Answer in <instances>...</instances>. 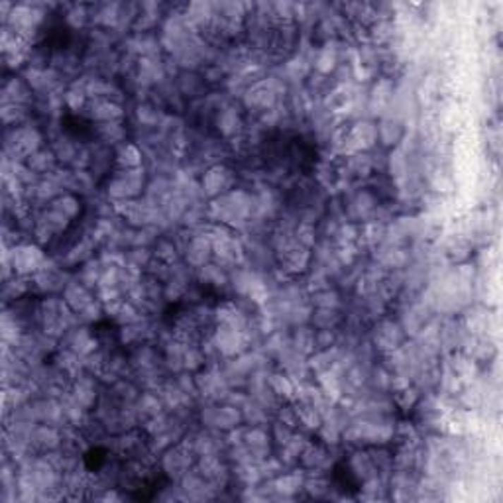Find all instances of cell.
Returning a JSON list of instances; mask_svg holds the SVG:
<instances>
[{"label":"cell","mask_w":503,"mask_h":503,"mask_svg":"<svg viewBox=\"0 0 503 503\" xmlns=\"http://www.w3.org/2000/svg\"><path fill=\"white\" fill-rule=\"evenodd\" d=\"M4 250L8 254L10 264H12V269L16 275L32 277L44 267L47 260L40 244H32V242H22V244H16L12 248L4 246Z\"/></svg>","instance_id":"1"},{"label":"cell","mask_w":503,"mask_h":503,"mask_svg":"<svg viewBox=\"0 0 503 503\" xmlns=\"http://www.w3.org/2000/svg\"><path fill=\"white\" fill-rule=\"evenodd\" d=\"M146 187L144 169H116L114 177L109 183V199L112 202L136 199Z\"/></svg>","instance_id":"2"},{"label":"cell","mask_w":503,"mask_h":503,"mask_svg":"<svg viewBox=\"0 0 503 503\" xmlns=\"http://www.w3.org/2000/svg\"><path fill=\"white\" fill-rule=\"evenodd\" d=\"M232 185H234V174L230 171L229 167L212 165L202 175L201 193L207 195V197H214L217 199L220 195L232 191Z\"/></svg>","instance_id":"3"},{"label":"cell","mask_w":503,"mask_h":503,"mask_svg":"<svg viewBox=\"0 0 503 503\" xmlns=\"http://www.w3.org/2000/svg\"><path fill=\"white\" fill-rule=\"evenodd\" d=\"M193 450L187 447V444H179V447H174V449L165 450L164 458H162V468L165 470V474L171 478H181L189 472L193 462Z\"/></svg>","instance_id":"4"},{"label":"cell","mask_w":503,"mask_h":503,"mask_svg":"<svg viewBox=\"0 0 503 503\" xmlns=\"http://www.w3.org/2000/svg\"><path fill=\"white\" fill-rule=\"evenodd\" d=\"M63 444V435L59 427L54 425H46V423H37L32 432V449L40 452V454H47L54 450L61 449Z\"/></svg>","instance_id":"5"},{"label":"cell","mask_w":503,"mask_h":503,"mask_svg":"<svg viewBox=\"0 0 503 503\" xmlns=\"http://www.w3.org/2000/svg\"><path fill=\"white\" fill-rule=\"evenodd\" d=\"M85 114L97 124H109V122H119L124 116L122 107L119 102L107 101V99H91L85 107Z\"/></svg>","instance_id":"6"},{"label":"cell","mask_w":503,"mask_h":503,"mask_svg":"<svg viewBox=\"0 0 503 503\" xmlns=\"http://www.w3.org/2000/svg\"><path fill=\"white\" fill-rule=\"evenodd\" d=\"M63 301L67 303L69 309L79 317V315H81L89 305H92V303L97 301V299L92 297V293L89 291L87 285H83L81 281H71V284L65 287Z\"/></svg>","instance_id":"7"},{"label":"cell","mask_w":503,"mask_h":503,"mask_svg":"<svg viewBox=\"0 0 503 503\" xmlns=\"http://www.w3.org/2000/svg\"><path fill=\"white\" fill-rule=\"evenodd\" d=\"M32 89L22 77H10L2 85V104H32Z\"/></svg>","instance_id":"8"},{"label":"cell","mask_w":503,"mask_h":503,"mask_svg":"<svg viewBox=\"0 0 503 503\" xmlns=\"http://www.w3.org/2000/svg\"><path fill=\"white\" fill-rule=\"evenodd\" d=\"M69 397L73 399L79 407H83L85 411L95 405L97 401V387H95V382H92L89 375H81V377H75L73 385L69 389Z\"/></svg>","instance_id":"9"},{"label":"cell","mask_w":503,"mask_h":503,"mask_svg":"<svg viewBox=\"0 0 503 503\" xmlns=\"http://www.w3.org/2000/svg\"><path fill=\"white\" fill-rule=\"evenodd\" d=\"M350 138H352V144L356 147V152L370 150L380 140L377 126H375L374 122H370V120H358L356 124L350 128Z\"/></svg>","instance_id":"10"},{"label":"cell","mask_w":503,"mask_h":503,"mask_svg":"<svg viewBox=\"0 0 503 503\" xmlns=\"http://www.w3.org/2000/svg\"><path fill=\"white\" fill-rule=\"evenodd\" d=\"M399 325L395 322H382L380 329L375 330V346L382 350H389L394 352L395 348H399L403 340V332Z\"/></svg>","instance_id":"11"},{"label":"cell","mask_w":503,"mask_h":503,"mask_svg":"<svg viewBox=\"0 0 503 503\" xmlns=\"http://www.w3.org/2000/svg\"><path fill=\"white\" fill-rule=\"evenodd\" d=\"M26 165L37 175V177H47L55 171L57 167V157L51 152V147H42L40 152H36L34 156H30L26 159Z\"/></svg>","instance_id":"12"},{"label":"cell","mask_w":503,"mask_h":503,"mask_svg":"<svg viewBox=\"0 0 503 503\" xmlns=\"http://www.w3.org/2000/svg\"><path fill=\"white\" fill-rule=\"evenodd\" d=\"M114 162H116V167H119V169H140V167H142V162H144V156H142L140 147L124 142V144H120V147L116 150Z\"/></svg>","instance_id":"13"},{"label":"cell","mask_w":503,"mask_h":503,"mask_svg":"<svg viewBox=\"0 0 503 503\" xmlns=\"http://www.w3.org/2000/svg\"><path fill=\"white\" fill-rule=\"evenodd\" d=\"M49 207H51L54 211L59 212L61 217H65L67 220H71V222H73V220L79 217V212H81V202H79V199L75 197L73 193L59 195L57 199L49 202Z\"/></svg>","instance_id":"14"},{"label":"cell","mask_w":503,"mask_h":503,"mask_svg":"<svg viewBox=\"0 0 503 503\" xmlns=\"http://www.w3.org/2000/svg\"><path fill=\"white\" fill-rule=\"evenodd\" d=\"M291 348L297 350L303 356L313 354L317 350V346H315V330L307 329V327H299V329L295 330V334H293Z\"/></svg>","instance_id":"15"},{"label":"cell","mask_w":503,"mask_h":503,"mask_svg":"<svg viewBox=\"0 0 503 503\" xmlns=\"http://www.w3.org/2000/svg\"><path fill=\"white\" fill-rule=\"evenodd\" d=\"M217 122H219V130L226 138L236 136V134L240 132V126H242L238 112H236L234 109H222V112L219 114V120H217Z\"/></svg>","instance_id":"16"},{"label":"cell","mask_w":503,"mask_h":503,"mask_svg":"<svg viewBox=\"0 0 503 503\" xmlns=\"http://www.w3.org/2000/svg\"><path fill=\"white\" fill-rule=\"evenodd\" d=\"M377 136H380V140H382L384 144H387V146L397 144L403 138V126L397 120H384V122L377 126Z\"/></svg>","instance_id":"17"},{"label":"cell","mask_w":503,"mask_h":503,"mask_svg":"<svg viewBox=\"0 0 503 503\" xmlns=\"http://www.w3.org/2000/svg\"><path fill=\"white\" fill-rule=\"evenodd\" d=\"M337 61H339V51H337V47L325 46L319 51V55H317L315 67H317V71H319V73L327 75V73H330L334 67H337Z\"/></svg>","instance_id":"18"},{"label":"cell","mask_w":503,"mask_h":503,"mask_svg":"<svg viewBox=\"0 0 503 503\" xmlns=\"http://www.w3.org/2000/svg\"><path fill=\"white\" fill-rule=\"evenodd\" d=\"M99 134H101V138L107 144L124 142V136H126V132L122 128L120 120L119 122H109V124H99Z\"/></svg>","instance_id":"19"},{"label":"cell","mask_w":503,"mask_h":503,"mask_svg":"<svg viewBox=\"0 0 503 503\" xmlns=\"http://www.w3.org/2000/svg\"><path fill=\"white\" fill-rule=\"evenodd\" d=\"M313 305L317 309H339L340 299L339 293L332 291V289H322L313 295Z\"/></svg>","instance_id":"20"},{"label":"cell","mask_w":503,"mask_h":503,"mask_svg":"<svg viewBox=\"0 0 503 503\" xmlns=\"http://www.w3.org/2000/svg\"><path fill=\"white\" fill-rule=\"evenodd\" d=\"M339 320V309H319L317 313H313V322L319 329H334Z\"/></svg>","instance_id":"21"},{"label":"cell","mask_w":503,"mask_h":503,"mask_svg":"<svg viewBox=\"0 0 503 503\" xmlns=\"http://www.w3.org/2000/svg\"><path fill=\"white\" fill-rule=\"evenodd\" d=\"M89 18H91V14H89L87 6H83V4H75V6H71L69 12H67V16H65L67 24H69L71 28H75V30H79V28L85 26Z\"/></svg>","instance_id":"22"},{"label":"cell","mask_w":503,"mask_h":503,"mask_svg":"<svg viewBox=\"0 0 503 503\" xmlns=\"http://www.w3.org/2000/svg\"><path fill=\"white\" fill-rule=\"evenodd\" d=\"M179 89H181L187 97H195V95L201 92L202 79L193 73H185L183 77H181V81H179Z\"/></svg>","instance_id":"23"},{"label":"cell","mask_w":503,"mask_h":503,"mask_svg":"<svg viewBox=\"0 0 503 503\" xmlns=\"http://www.w3.org/2000/svg\"><path fill=\"white\" fill-rule=\"evenodd\" d=\"M136 116L138 120L142 122V126H156V124H159V112H157L154 107H150V104H142V107H138L136 110Z\"/></svg>","instance_id":"24"},{"label":"cell","mask_w":503,"mask_h":503,"mask_svg":"<svg viewBox=\"0 0 503 503\" xmlns=\"http://www.w3.org/2000/svg\"><path fill=\"white\" fill-rule=\"evenodd\" d=\"M405 164H407V162H405L401 152H395V154L389 156V167H392L394 175H401L403 171H405Z\"/></svg>","instance_id":"25"}]
</instances>
